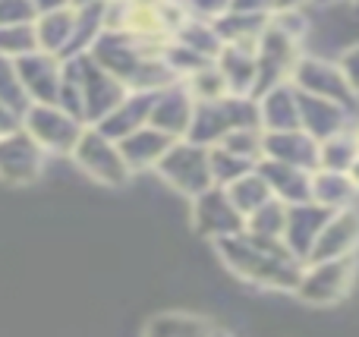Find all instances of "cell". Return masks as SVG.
<instances>
[{
    "instance_id": "obj_33",
    "label": "cell",
    "mask_w": 359,
    "mask_h": 337,
    "mask_svg": "<svg viewBox=\"0 0 359 337\" xmlns=\"http://www.w3.org/2000/svg\"><path fill=\"white\" fill-rule=\"evenodd\" d=\"M32 4H35L38 13H44V10H60V6H69V0H32Z\"/></svg>"
},
{
    "instance_id": "obj_39",
    "label": "cell",
    "mask_w": 359,
    "mask_h": 337,
    "mask_svg": "<svg viewBox=\"0 0 359 337\" xmlns=\"http://www.w3.org/2000/svg\"><path fill=\"white\" fill-rule=\"evenodd\" d=\"M353 4H356V6H359V0H353Z\"/></svg>"
},
{
    "instance_id": "obj_9",
    "label": "cell",
    "mask_w": 359,
    "mask_h": 337,
    "mask_svg": "<svg viewBox=\"0 0 359 337\" xmlns=\"http://www.w3.org/2000/svg\"><path fill=\"white\" fill-rule=\"evenodd\" d=\"M192 107H196V101H192L189 88H186L183 79H177V82H170V85L158 88V92L151 95L149 123L158 126V130H164L168 136L183 139L186 130H189Z\"/></svg>"
},
{
    "instance_id": "obj_36",
    "label": "cell",
    "mask_w": 359,
    "mask_h": 337,
    "mask_svg": "<svg viewBox=\"0 0 359 337\" xmlns=\"http://www.w3.org/2000/svg\"><path fill=\"white\" fill-rule=\"evenodd\" d=\"M316 6H322V10H331V6H337V4H344V0H312Z\"/></svg>"
},
{
    "instance_id": "obj_23",
    "label": "cell",
    "mask_w": 359,
    "mask_h": 337,
    "mask_svg": "<svg viewBox=\"0 0 359 337\" xmlns=\"http://www.w3.org/2000/svg\"><path fill=\"white\" fill-rule=\"evenodd\" d=\"M170 38H177L180 44H186V48H192V50H196V54L208 57V60H215V57H217V50L224 48V41H221V38H217L215 25H211V22H202V19H192V16H186L183 22H180V29H177Z\"/></svg>"
},
{
    "instance_id": "obj_15",
    "label": "cell",
    "mask_w": 359,
    "mask_h": 337,
    "mask_svg": "<svg viewBox=\"0 0 359 337\" xmlns=\"http://www.w3.org/2000/svg\"><path fill=\"white\" fill-rule=\"evenodd\" d=\"M255 101H259L262 130H297L299 126V98L293 82H280V85L262 92Z\"/></svg>"
},
{
    "instance_id": "obj_1",
    "label": "cell",
    "mask_w": 359,
    "mask_h": 337,
    "mask_svg": "<svg viewBox=\"0 0 359 337\" xmlns=\"http://www.w3.org/2000/svg\"><path fill=\"white\" fill-rule=\"evenodd\" d=\"M215 252L240 281L262 290H290L297 287L303 262L287 249L280 237H262L243 227L233 237L215 240Z\"/></svg>"
},
{
    "instance_id": "obj_24",
    "label": "cell",
    "mask_w": 359,
    "mask_h": 337,
    "mask_svg": "<svg viewBox=\"0 0 359 337\" xmlns=\"http://www.w3.org/2000/svg\"><path fill=\"white\" fill-rule=\"evenodd\" d=\"M284 221H287V202L271 195L252 214H246V231L262 233V237H280L284 233Z\"/></svg>"
},
{
    "instance_id": "obj_3",
    "label": "cell",
    "mask_w": 359,
    "mask_h": 337,
    "mask_svg": "<svg viewBox=\"0 0 359 337\" xmlns=\"http://www.w3.org/2000/svg\"><path fill=\"white\" fill-rule=\"evenodd\" d=\"M151 174H158V180L168 183L180 195H189V199L202 189L215 186L208 170V145H198L192 139H174Z\"/></svg>"
},
{
    "instance_id": "obj_7",
    "label": "cell",
    "mask_w": 359,
    "mask_h": 337,
    "mask_svg": "<svg viewBox=\"0 0 359 337\" xmlns=\"http://www.w3.org/2000/svg\"><path fill=\"white\" fill-rule=\"evenodd\" d=\"M356 252H359V212L353 205H347L328 214V221H325L322 231L312 240V249L306 256V262L356 256Z\"/></svg>"
},
{
    "instance_id": "obj_11",
    "label": "cell",
    "mask_w": 359,
    "mask_h": 337,
    "mask_svg": "<svg viewBox=\"0 0 359 337\" xmlns=\"http://www.w3.org/2000/svg\"><path fill=\"white\" fill-rule=\"evenodd\" d=\"M262 158L297 167L316 170L318 167V142L306 130H265L262 132Z\"/></svg>"
},
{
    "instance_id": "obj_10",
    "label": "cell",
    "mask_w": 359,
    "mask_h": 337,
    "mask_svg": "<svg viewBox=\"0 0 359 337\" xmlns=\"http://www.w3.org/2000/svg\"><path fill=\"white\" fill-rule=\"evenodd\" d=\"M328 214H331V208L318 205V202H312V199L287 205V221H284L280 240H284L287 249H290L299 262H306V256H309V249H312V240H316V233L322 231V224L328 221Z\"/></svg>"
},
{
    "instance_id": "obj_30",
    "label": "cell",
    "mask_w": 359,
    "mask_h": 337,
    "mask_svg": "<svg viewBox=\"0 0 359 337\" xmlns=\"http://www.w3.org/2000/svg\"><path fill=\"white\" fill-rule=\"evenodd\" d=\"M186 16L202 19V22H215L217 16L230 10V0H183Z\"/></svg>"
},
{
    "instance_id": "obj_21",
    "label": "cell",
    "mask_w": 359,
    "mask_h": 337,
    "mask_svg": "<svg viewBox=\"0 0 359 337\" xmlns=\"http://www.w3.org/2000/svg\"><path fill=\"white\" fill-rule=\"evenodd\" d=\"M356 155H359V136H356V130H350V126L318 139V167L350 170V164L356 161Z\"/></svg>"
},
{
    "instance_id": "obj_17",
    "label": "cell",
    "mask_w": 359,
    "mask_h": 337,
    "mask_svg": "<svg viewBox=\"0 0 359 337\" xmlns=\"http://www.w3.org/2000/svg\"><path fill=\"white\" fill-rule=\"evenodd\" d=\"M255 167H259V174L265 177V183L271 186V193L278 195V199H284L287 205L309 199V177H312V170L297 167V164L271 161V158H262Z\"/></svg>"
},
{
    "instance_id": "obj_16",
    "label": "cell",
    "mask_w": 359,
    "mask_h": 337,
    "mask_svg": "<svg viewBox=\"0 0 359 337\" xmlns=\"http://www.w3.org/2000/svg\"><path fill=\"white\" fill-rule=\"evenodd\" d=\"M217 73L224 76V85L230 95H252L255 85V48L243 44H224L215 57Z\"/></svg>"
},
{
    "instance_id": "obj_38",
    "label": "cell",
    "mask_w": 359,
    "mask_h": 337,
    "mask_svg": "<svg viewBox=\"0 0 359 337\" xmlns=\"http://www.w3.org/2000/svg\"><path fill=\"white\" fill-rule=\"evenodd\" d=\"M356 136H359V126H356Z\"/></svg>"
},
{
    "instance_id": "obj_4",
    "label": "cell",
    "mask_w": 359,
    "mask_h": 337,
    "mask_svg": "<svg viewBox=\"0 0 359 337\" xmlns=\"http://www.w3.org/2000/svg\"><path fill=\"white\" fill-rule=\"evenodd\" d=\"M73 158L95 183L101 186H130L136 180V174L130 170V164L120 155V145L114 139H107L104 132H98L92 123L82 126L79 139L73 145Z\"/></svg>"
},
{
    "instance_id": "obj_35",
    "label": "cell",
    "mask_w": 359,
    "mask_h": 337,
    "mask_svg": "<svg viewBox=\"0 0 359 337\" xmlns=\"http://www.w3.org/2000/svg\"><path fill=\"white\" fill-rule=\"evenodd\" d=\"M312 0H278V6H309Z\"/></svg>"
},
{
    "instance_id": "obj_2",
    "label": "cell",
    "mask_w": 359,
    "mask_h": 337,
    "mask_svg": "<svg viewBox=\"0 0 359 337\" xmlns=\"http://www.w3.org/2000/svg\"><path fill=\"white\" fill-rule=\"evenodd\" d=\"M359 275V252L341 259H318V262H303L299 281L293 287V296L306 306H337L347 300Z\"/></svg>"
},
{
    "instance_id": "obj_37",
    "label": "cell",
    "mask_w": 359,
    "mask_h": 337,
    "mask_svg": "<svg viewBox=\"0 0 359 337\" xmlns=\"http://www.w3.org/2000/svg\"><path fill=\"white\" fill-rule=\"evenodd\" d=\"M82 4H104V0H69V6H82Z\"/></svg>"
},
{
    "instance_id": "obj_19",
    "label": "cell",
    "mask_w": 359,
    "mask_h": 337,
    "mask_svg": "<svg viewBox=\"0 0 359 337\" xmlns=\"http://www.w3.org/2000/svg\"><path fill=\"white\" fill-rule=\"evenodd\" d=\"M217 322L202 312H183V309H170V312H155L145 322V334L151 337H202L215 334Z\"/></svg>"
},
{
    "instance_id": "obj_20",
    "label": "cell",
    "mask_w": 359,
    "mask_h": 337,
    "mask_svg": "<svg viewBox=\"0 0 359 337\" xmlns=\"http://www.w3.org/2000/svg\"><path fill=\"white\" fill-rule=\"evenodd\" d=\"M73 6H60V10H44L35 16L32 29H35V41L38 50H48V54H67L69 38H73Z\"/></svg>"
},
{
    "instance_id": "obj_34",
    "label": "cell",
    "mask_w": 359,
    "mask_h": 337,
    "mask_svg": "<svg viewBox=\"0 0 359 337\" xmlns=\"http://www.w3.org/2000/svg\"><path fill=\"white\" fill-rule=\"evenodd\" d=\"M347 177H350V180H353V186L359 189V155H356V161H353V164H350V170H347Z\"/></svg>"
},
{
    "instance_id": "obj_28",
    "label": "cell",
    "mask_w": 359,
    "mask_h": 337,
    "mask_svg": "<svg viewBox=\"0 0 359 337\" xmlns=\"http://www.w3.org/2000/svg\"><path fill=\"white\" fill-rule=\"evenodd\" d=\"M35 48H38V41H35V29H32V22L0 25V54L4 57H22Z\"/></svg>"
},
{
    "instance_id": "obj_13",
    "label": "cell",
    "mask_w": 359,
    "mask_h": 337,
    "mask_svg": "<svg viewBox=\"0 0 359 337\" xmlns=\"http://www.w3.org/2000/svg\"><path fill=\"white\" fill-rule=\"evenodd\" d=\"M155 92H126L120 104H114L98 123H92L98 132H104L107 139L120 142L123 136H130L133 130H139L142 123H149V107Z\"/></svg>"
},
{
    "instance_id": "obj_32",
    "label": "cell",
    "mask_w": 359,
    "mask_h": 337,
    "mask_svg": "<svg viewBox=\"0 0 359 337\" xmlns=\"http://www.w3.org/2000/svg\"><path fill=\"white\" fill-rule=\"evenodd\" d=\"M230 10L262 13V16H271V10H278V0H230Z\"/></svg>"
},
{
    "instance_id": "obj_22",
    "label": "cell",
    "mask_w": 359,
    "mask_h": 337,
    "mask_svg": "<svg viewBox=\"0 0 359 337\" xmlns=\"http://www.w3.org/2000/svg\"><path fill=\"white\" fill-rule=\"evenodd\" d=\"M224 193L230 195V202L236 205V212L246 218V214H252L255 208L262 205V202L271 199V186L265 183V177L259 174V167L246 170V174H240L236 180H230L227 186H224Z\"/></svg>"
},
{
    "instance_id": "obj_29",
    "label": "cell",
    "mask_w": 359,
    "mask_h": 337,
    "mask_svg": "<svg viewBox=\"0 0 359 337\" xmlns=\"http://www.w3.org/2000/svg\"><path fill=\"white\" fill-rule=\"evenodd\" d=\"M38 10L32 0H0V25H19L35 22Z\"/></svg>"
},
{
    "instance_id": "obj_25",
    "label": "cell",
    "mask_w": 359,
    "mask_h": 337,
    "mask_svg": "<svg viewBox=\"0 0 359 337\" xmlns=\"http://www.w3.org/2000/svg\"><path fill=\"white\" fill-rule=\"evenodd\" d=\"M255 164L246 158L233 155V151L221 149V145H208V170H211V183L215 186H227L230 180H236L240 174L252 170Z\"/></svg>"
},
{
    "instance_id": "obj_5",
    "label": "cell",
    "mask_w": 359,
    "mask_h": 337,
    "mask_svg": "<svg viewBox=\"0 0 359 337\" xmlns=\"http://www.w3.org/2000/svg\"><path fill=\"white\" fill-rule=\"evenodd\" d=\"M189 227L196 237H205L215 243V240L240 233L243 227H246V218L236 212V205L230 202V195L224 193V186H208L192 195Z\"/></svg>"
},
{
    "instance_id": "obj_8",
    "label": "cell",
    "mask_w": 359,
    "mask_h": 337,
    "mask_svg": "<svg viewBox=\"0 0 359 337\" xmlns=\"http://www.w3.org/2000/svg\"><path fill=\"white\" fill-rule=\"evenodd\" d=\"M82 126L86 123L69 111H63L60 104H35L29 114V136L54 151H73Z\"/></svg>"
},
{
    "instance_id": "obj_27",
    "label": "cell",
    "mask_w": 359,
    "mask_h": 337,
    "mask_svg": "<svg viewBox=\"0 0 359 337\" xmlns=\"http://www.w3.org/2000/svg\"><path fill=\"white\" fill-rule=\"evenodd\" d=\"M183 82H186V88H189L192 101H217V98H224V95H230L227 85H224V76L217 73L215 63L196 69V73L186 76Z\"/></svg>"
},
{
    "instance_id": "obj_18",
    "label": "cell",
    "mask_w": 359,
    "mask_h": 337,
    "mask_svg": "<svg viewBox=\"0 0 359 337\" xmlns=\"http://www.w3.org/2000/svg\"><path fill=\"white\" fill-rule=\"evenodd\" d=\"M356 195H359V189L347 177V170H328V167L312 170V177H309V199L312 202L337 212V208L353 205Z\"/></svg>"
},
{
    "instance_id": "obj_6",
    "label": "cell",
    "mask_w": 359,
    "mask_h": 337,
    "mask_svg": "<svg viewBox=\"0 0 359 337\" xmlns=\"http://www.w3.org/2000/svg\"><path fill=\"white\" fill-rule=\"evenodd\" d=\"M290 82L306 95H316V98H328L334 104L347 107V111H356V95L353 88L347 85L337 60H328L322 54H303L293 67Z\"/></svg>"
},
{
    "instance_id": "obj_26",
    "label": "cell",
    "mask_w": 359,
    "mask_h": 337,
    "mask_svg": "<svg viewBox=\"0 0 359 337\" xmlns=\"http://www.w3.org/2000/svg\"><path fill=\"white\" fill-rule=\"evenodd\" d=\"M262 132H265L262 126H240V130H230L227 136H221V142H215V145L259 164L262 161Z\"/></svg>"
},
{
    "instance_id": "obj_12",
    "label": "cell",
    "mask_w": 359,
    "mask_h": 337,
    "mask_svg": "<svg viewBox=\"0 0 359 337\" xmlns=\"http://www.w3.org/2000/svg\"><path fill=\"white\" fill-rule=\"evenodd\" d=\"M170 142H174V136H168L164 130H158V126L151 123H142L139 130H133L130 136L120 139V155H123V161L130 164L133 174H149V170H155V164L161 161V155L170 149Z\"/></svg>"
},
{
    "instance_id": "obj_14",
    "label": "cell",
    "mask_w": 359,
    "mask_h": 337,
    "mask_svg": "<svg viewBox=\"0 0 359 337\" xmlns=\"http://www.w3.org/2000/svg\"><path fill=\"white\" fill-rule=\"evenodd\" d=\"M297 98H299V130H306L312 139H325L331 132L344 130L347 126L350 111L328 98H316V95H306L297 88Z\"/></svg>"
},
{
    "instance_id": "obj_31",
    "label": "cell",
    "mask_w": 359,
    "mask_h": 337,
    "mask_svg": "<svg viewBox=\"0 0 359 337\" xmlns=\"http://www.w3.org/2000/svg\"><path fill=\"white\" fill-rule=\"evenodd\" d=\"M337 67H341L347 85L353 88V95L359 98V41L350 44V48H344L341 54H337Z\"/></svg>"
}]
</instances>
